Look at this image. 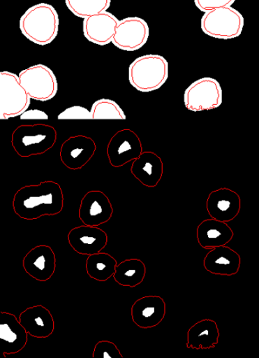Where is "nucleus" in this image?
<instances>
[{
  "label": "nucleus",
  "instance_id": "nucleus-23",
  "mask_svg": "<svg viewBox=\"0 0 259 358\" xmlns=\"http://www.w3.org/2000/svg\"><path fill=\"white\" fill-rule=\"evenodd\" d=\"M220 331L217 322L210 319H204L190 327L187 333L188 348L210 349L219 344Z\"/></svg>",
  "mask_w": 259,
  "mask_h": 358
},
{
  "label": "nucleus",
  "instance_id": "nucleus-11",
  "mask_svg": "<svg viewBox=\"0 0 259 358\" xmlns=\"http://www.w3.org/2000/svg\"><path fill=\"white\" fill-rule=\"evenodd\" d=\"M149 37L148 23L140 17H128L119 21L112 43L120 50L134 51L142 48Z\"/></svg>",
  "mask_w": 259,
  "mask_h": 358
},
{
  "label": "nucleus",
  "instance_id": "nucleus-15",
  "mask_svg": "<svg viewBox=\"0 0 259 358\" xmlns=\"http://www.w3.org/2000/svg\"><path fill=\"white\" fill-rule=\"evenodd\" d=\"M167 305L163 299L156 295H149L138 299L132 306V320L141 329L157 327L165 319Z\"/></svg>",
  "mask_w": 259,
  "mask_h": 358
},
{
  "label": "nucleus",
  "instance_id": "nucleus-8",
  "mask_svg": "<svg viewBox=\"0 0 259 358\" xmlns=\"http://www.w3.org/2000/svg\"><path fill=\"white\" fill-rule=\"evenodd\" d=\"M184 103L194 112L217 108L222 103V90L219 83L212 78H200L186 90Z\"/></svg>",
  "mask_w": 259,
  "mask_h": 358
},
{
  "label": "nucleus",
  "instance_id": "nucleus-3",
  "mask_svg": "<svg viewBox=\"0 0 259 358\" xmlns=\"http://www.w3.org/2000/svg\"><path fill=\"white\" fill-rule=\"evenodd\" d=\"M57 139V130L50 125H21L13 133L12 145L21 158H29L47 152L55 145Z\"/></svg>",
  "mask_w": 259,
  "mask_h": 358
},
{
  "label": "nucleus",
  "instance_id": "nucleus-25",
  "mask_svg": "<svg viewBox=\"0 0 259 358\" xmlns=\"http://www.w3.org/2000/svg\"><path fill=\"white\" fill-rule=\"evenodd\" d=\"M146 267L140 259H128L117 265L114 275L119 285L135 287L144 281Z\"/></svg>",
  "mask_w": 259,
  "mask_h": 358
},
{
  "label": "nucleus",
  "instance_id": "nucleus-10",
  "mask_svg": "<svg viewBox=\"0 0 259 358\" xmlns=\"http://www.w3.org/2000/svg\"><path fill=\"white\" fill-rule=\"evenodd\" d=\"M96 143L89 136L77 135L66 139L60 148V160L68 169L81 170L93 158Z\"/></svg>",
  "mask_w": 259,
  "mask_h": 358
},
{
  "label": "nucleus",
  "instance_id": "nucleus-24",
  "mask_svg": "<svg viewBox=\"0 0 259 358\" xmlns=\"http://www.w3.org/2000/svg\"><path fill=\"white\" fill-rule=\"evenodd\" d=\"M117 265V261L114 257L109 253L101 252L89 256L85 268L90 278L103 282L114 277Z\"/></svg>",
  "mask_w": 259,
  "mask_h": 358
},
{
  "label": "nucleus",
  "instance_id": "nucleus-13",
  "mask_svg": "<svg viewBox=\"0 0 259 358\" xmlns=\"http://www.w3.org/2000/svg\"><path fill=\"white\" fill-rule=\"evenodd\" d=\"M71 248L79 255L90 256L105 249L108 243L105 231L96 226L82 225L75 227L67 236Z\"/></svg>",
  "mask_w": 259,
  "mask_h": 358
},
{
  "label": "nucleus",
  "instance_id": "nucleus-6",
  "mask_svg": "<svg viewBox=\"0 0 259 358\" xmlns=\"http://www.w3.org/2000/svg\"><path fill=\"white\" fill-rule=\"evenodd\" d=\"M31 103L19 76L10 72L0 73V120L21 116Z\"/></svg>",
  "mask_w": 259,
  "mask_h": 358
},
{
  "label": "nucleus",
  "instance_id": "nucleus-9",
  "mask_svg": "<svg viewBox=\"0 0 259 358\" xmlns=\"http://www.w3.org/2000/svg\"><path fill=\"white\" fill-rule=\"evenodd\" d=\"M142 152L140 138L129 129L119 130L111 137L107 148L109 162L116 169L135 161Z\"/></svg>",
  "mask_w": 259,
  "mask_h": 358
},
{
  "label": "nucleus",
  "instance_id": "nucleus-1",
  "mask_svg": "<svg viewBox=\"0 0 259 358\" xmlns=\"http://www.w3.org/2000/svg\"><path fill=\"white\" fill-rule=\"evenodd\" d=\"M13 207L17 215L28 221L56 215L64 207V192L59 183L52 180L24 186L16 192Z\"/></svg>",
  "mask_w": 259,
  "mask_h": 358
},
{
  "label": "nucleus",
  "instance_id": "nucleus-33",
  "mask_svg": "<svg viewBox=\"0 0 259 358\" xmlns=\"http://www.w3.org/2000/svg\"><path fill=\"white\" fill-rule=\"evenodd\" d=\"M258 101H259V88H258ZM259 103V102H258Z\"/></svg>",
  "mask_w": 259,
  "mask_h": 358
},
{
  "label": "nucleus",
  "instance_id": "nucleus-20",
  "mask_svg": "<svg viewBox=\"0 0 259 358\" xmlns=\"http://www.w3.org/2000/svg\"><path fill=\"white\" fill-rule=\"evenodd\" d=\"M240 266L239 253L227 246L212 249L204 259L205 268L217 275H235L239 273Z\"/></svg>",
  "mask_w": 259,
  "mask_h": 358
},
{
  "label": "nucleus",
  "instance_id": "nucleus-22",
  "mask_svg": "<svg viewBox=\"0 0 259 358\" xmlns=\"http://www.w3.org/2000/svg\"><path fill=\"white\" fill-rule=\"evenodd\" d=\"M131 171L142 185L154 188L163 177V164L156 153L143 152L139 158L133 162Z\"/></svg>",
  "mask_w": 259,
  "mask_h": 358
},
{
  "label": "nucleus",
  "instance_id": "nucleus-32",
  "mask_svg": "<svg viewBox=\"0 0 259 358\" xmlns=\"http://www.w3.org/2000/svg\"><path fill=\"white\" fill-rule=\"evenodd\" d=\"M258 339H259V319H258Z\"/></svg>",
  "mask_w": 259,
  "mask_h": 358
},
{
  "label": "nucleus",
  "instance_id": "nucleus-16",
  "mask_svg": "<svg viewBox=\"0 0 259 358\" xmlns=\"http://www.w3.org/2000/svg\"><path fill=\"white\" fill-rule=\"evenodd\" d=\"M206 208L211 217L228 223L238 216L241 199L235 191L221 188L212 192L207 199Z\"/></svg>",
  "mask_w": 259,
  "mask_h": 358
},
{
  "label": "nucleus",
  "instance_id": "nucleus-18",
  "mask_svg": "<svg viewBox=\"0 0 259 358\" xmlns=\"http://www.w3.org/2000/svg\"><path fill=\"white\" fill-rule=\"evenodd\" d=\"M119 21L108 12L94 15L84 19L83 33L86 39L100 46L112 43Z\"/></svg>",
  "mask_w": 259,
  "mask_h": 358
},
{
  "label": "nucleus",
  "instance_id": "nucleus-30",
  "mask_svg": "<svg viewBox=\"0 0 259 358\" xmlns=\"http://www.w3.org/2000/svg\"><path fill=\"white\" fill-rule=\"evenodd\" d=\"M235 1L236 0H195V3L198 10L206 13L215 8L231 6Z\"/></svg>",
  "mask_w": 259,
  "mask_h": 358
},
{
  "label": "nucleus",
  "instance_id": "nucleus-21",
  "mask_svg": "<svg viewBox=\"0 0 259 358\" xmlns=\"http://www.w3.org/2000/svg\"><path fill=\"white\" fill-rule=\"evenodd\" d=\"M235 233L226 222L206 220L198 226L196 237L200 245L206 250L226 246L234 238Z\"/></svg>",
  "mask_w": 259,
  "mask_h": 358
},
{
  "label": "nucleus",
  "instance_id": "nucleus-26",
  "mask_svg": "<svg viewBox=\"0 0 259 358\" xmlns=\"http://www.w3.org/2000/svg\"><path fill=\"white\" fill-rule=\"evenodd\" d=\"M66 5L75 16L81 19L106 12L111 0H65Z\"/></svg>",
  "mask_w": 259,
  "mask_h": 358
},
{
  "label": "nucleus",
  "instance_id": "nucleus-29",
  "mask_svg": "<svg viewBox=\"0 0 259 358\" xmlns=\"http://www.w3.org/2000/svg\"><path fill=\"white\" fill-rule=\"evenodd\" d=\"M58 120H93L91 113L87 108L73 106L59 113Z\"/></svg>",
  "mask_w": 259,
  "mask_h": 358
},
{
  "label": "nucleus",
  "instance_id": "nucleus-2",
  "mask_svg": "<svg viewBox=\"0 0 259 358\" xmlns=\"http://www.w3.org/2000/svg\"><path fill=\"white\" fill-rule=\"evenodd\" d=\"M59 15L53 6H33L21 17L20 28L23 36L36 45L45 46L53 42L59 31Z\"/></svg>",
  "mask_w": 259,
  "mask_h": 358
},
{
  "label": "nucleus",
  "instance_id": "nucleus-27",
  "mask_svg": "<svg viewBox=\"0 0 259 358\" xmlns=\"http://www.w3.org/2000/svg\"><path fill=\"white\" fill-rule=\"evenodd\" d=\"M93 120H126V117L122 108L110 99H101L95 101L91 108Z\"/></svg>",
  "mask_w": 259,
  "mask_h": 358
},
{
  "label": "nucleus",
  "instance_id": "nucleus-14",
  "mask_svg": "<svg viewBox=\"0 0 259 358\" xmlns=\"http://www.w3.org/2000/svg\"><path fill=\"white\" fill-rule=\"evenodd\" d=\"M22 266L25 273L38 282L50 280L55 273L57 259L50 246L38 245L24 256Z\"/></svg>",
  "mask_w": 259,
  "mask_h": 358
},
{
  "label": "nucleus",
  "instance_id": "nucleus-28",
  "mask_svg": "<svg viewBox=\"0 0 259 358\" xmlns=\"http://www.w3.org/2000/svg\"><path fill=\"white\" fill-rule=\"evenodd\" d=\"M93 358H124L117 346L110 341H100L95 345Z\"/></svg>",
  "mask_w": 259,
  "mask_h": 358
},
{
  "label": "nucleus",
  "instance_id": "nucleus-5",
  "mask_svg": "<svg viewBox=\"0 0 259 358\" xmlns=\"http://www.w3.org/2000/svg\"><path fill=\"white\" fill-rule=\"evenodd\" d=\"M244 26V16L231 6L206 12L202 19L203 32L218 39L228 40L239 37Z\"/></svg>",
  "mask_w": 259,
  "mask_h": 358
},
{
  "label": "nucleus",
  "instance_id": "nucleus-4",
  "mask_svg": "<svg viewBox=\"0 0 259 358\" xmlns=\"http://www.w3.org/2000/svg\"><path fill=\"white\" fill-rule=\"evenodd\" d=\"M168 78V63L160 55H144L135 59L128 68L129 83L142 92L157 90Z\"/></svg>",
  "mask_w": 259,
  "mask_h": 358
},
{
  "label": "nucleus",
  "instance_id": "nucleus-7",
  "mask_svg": "<svg viewBox=\"0 0 259 358\" xmlns=\"http://www.w3.org/2000/svg\"><path fill=\"white\" fill-rule=\"evenodd\" d=\"M20 81L31 99L47 101L54 99L58 91L57 77L45 65L38 64L24 69Z\"/></svg>",
  "mask_w": 259,
  "mask_h": 358
},
{
  "label": "nucleus",
  "instance_id": "nucleus-19",
  "mask_svg": "<svg viewBox=\"0 0 259 358\" xmlns=\"http://www.w3.org/2000/svg\"><path fill=\"white\" fill-rule=\"evenodd\" d=\"M20 321L28 334L37 338H47L54 334L55 329L53 315L41 304L33 306L22 312Z\"/></svg>",
  "mask_w": 259,
  "mask_h": 358
},
{
  "label": "nucleus",
  "instance_id": "nucleus-17",
  "mask_svg": "<svg viewBox=\"0 0 259 358\" xmlns=\"http://www.w3.org/2000/svg\"><path fill=\"white\" fill-rule=\"evenodd\" d=\"M29 335L14 314L0 312V345L4 356L23 350L28 343Z\"/></svg>",
  "mask_w": 259,
  "mask_h": 358
},
{
  "label": "nucleus",
  "instance_id": "nucleus-12",
  "mask_svg": "<svg viewBox=\"0 0 259 358\" xmlns=\"http://www.w3.org/2000/svg\"><path fill=\"white\" fill-rule=\"evenodd\" d=\"M113 213V206L102 191H89L82 199L79 215L85 225L98 227L105 224L111 220Z\"/></svg>",
  "mask_w": 259,
  "mask_h": 358
},
{
  "label": "nucleus",
  "instance_id": "nucleus-31",
  "mask_svg": "<svg viewBox=\"0 0 259 358\" xmlns=\"http://www.w3.org/2000/svg\"><path fill=\"white\" fill-rule=\"evenodd\" d=\"M21 120H48V115L40 110H29L24 111L20 116Z\"/></svg>",
  "mask_w": 259,
  "mask_h": 358
}]
</instances>
